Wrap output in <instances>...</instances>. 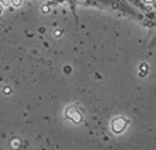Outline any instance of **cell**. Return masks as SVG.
Here are the masks:
<instances>
[{"label": "cell", "instance_id": "cell-1", "mask_svg": "<svg viewBox=\"0 0 156 150\" xmlns=\"http://www.w3.org/2000/svg\"><path fill=\"white\" fill-rule=\"evenodd\" d=\"M125 3H126L129 7H132L133 10L138 11V12H143V14H149L152 11L151 7H148V5H145L141 0H123Z\"/></svg>", "mask_w": 156, "mask_h": 150}, {"label": "cell", "instance_id": "cell-2", "mask_svg": "<svg viewBox=\"0 0 156 150\" xmlns=\"http://www.w3.org/2000/svg\"><path fill=\"white\" fill-rule=\"evenodd\" d=\"M23 3V0H11V3H10V5H12V7H19V5Z\"/></svg>", "mask_w": 156, "mask_h": 150}, {"label": "cell", "instance_id": "cell-3", "mask_svg": "<svg viewBox=\"0 0 156 150\" xmlns=\"http://www.w3.org/2000/svg\"><path fill=\"white\" fill-rule=\"evenodd\" d=\"M141 2H143L145 5H148V7L154 8V7H152V5H154V2H155V0H141Z\"/></svg>", "mask_w": 156, "mask_h": 150}, {"label": "cell", "instance_id": "cell-4", "mask_svg": "<svg viewBox=\"0 0 156 150\" xmlns=\"http://www.w3.org/2000/svg\"><path fill=\"white\" fill-rule=\"evenodd\" d=\"M0 3L3 4V7H10L11 0H0Z\"/></svg>", "mask_w": 156, "mask_h": 150}, {"label": "cell", "instance_id": "cell-5", "mask_svg": "<svg viewBox=\"0 0 156 150\" xmlns=\"http://www.w3.org/2000/svg\"><path fill=\"white\" fill-rule=\"evenodd\" d=\"M97 3H103V4H108V3H111L112 0H96Z\"/></svg>", "mask_w": 156, "mask_h": 150}, {"label": "cell", "instance_id": "cell-6", "mask_svg": "<svg viewBox=\"0 0 156 150\" xmlns=\"http://www.w3.org/2000/svg\"><path fill=\"white\" fill-rule=\"evenodd\" d=\"M3 8H4V7H3V4L0 3V15H2V12H3Z\"/></svg>", "mask_w": 156, "mask_h": 150}, {"label": "cell", "instance_id": "cell-7", "mask_svg": "<svg viewBox=\"0 0 156 150\" xmlns=\"http://www.w3.org/2000/svg\"><path fill=\"white\" fill-rule=\"evenodd\" d=\"M152 7H154V8H155V10H156V0H155V2H154V5H152Z\"/></svg>", "mask_w": 156, "mask_h": 150}]
</instances>
